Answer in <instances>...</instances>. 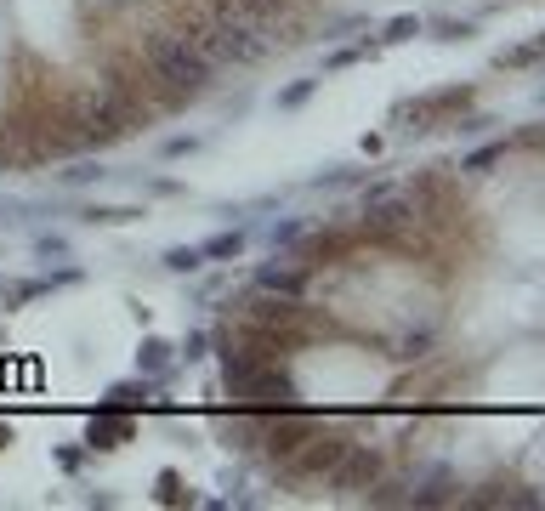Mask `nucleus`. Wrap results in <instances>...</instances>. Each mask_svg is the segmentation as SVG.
Listing matches in <instances>:
<instances>
[{"instance_id": "f257e3e1", "label": "nucleus", "mask_w": 545, "mask_h": 511, "mask_svg": "<svg viewBox=\"0 0 545 511\" xmlns=\"http://www.w3.org/2000/svg\"><path fill=\"white\" fill-rule=\"evenodd\" d=\"M466 108H477V86L455 80V86H438V91H421V97L392 103V108H387V125H392V137L426 142V137H438L443 125L455 120V114H466Z\"/></svg>"}, {"instance_id": "f03ea898", "label": "nucleus", "mask_w": 545, "mask_h": 511, "mask_svg": "<svg viewBox=\"0 0 545 511\" xmlns=\"http://www.w3.org/2000/svg\"><path fill=\"white\" fill-rule=\"evenodd\" d=\"M199 46L211 52L216 69H262V63H273V40L262 35V29H250V23L239 18H211L205 23V35H199Z\"/></svg>"}, {"instance_id": "7ed1b4c3", "label": "nucleus", "mask_w": 545, "mask_h": 511, "mask_svg": "<svg viewBox=\"0 0 545 511\" xmlns=\"http://www.w3.org/2000/svg\"><path fill=\"white\" fill-rule=\"evenodd\" d=\"M398 466V455H392V443H381V438H352L347 443V455L335 460V472L324 477V489L330 494H347V500H364V489L370 483H381V477Z\"/></svg>"}, {"instance_id": "20e7f679", "label": "nucleus", "mask_w": 545, "mask_h": 511, "mask_svg": "<svg viewBox=\"0 0 545 511\" xmlns=\"http://www.w3.org/2000/svg\"><path fill=\"white\" fill-rule=\"evenodd\" d=\"M216 443L228 449V455H239L245 466H256V455H262V415L245 404H228V409H216V421H211Z\"/></svg>"}, {"instance_id": "39448f33", "label": "nucleus", "mask_w": 545, "mask_h": 511, "mask_svg": "<svg viewBox=\"0 0 545 511\" xmlns=\"http://www.w3.org/2000/svg\"><path fill=\"white\" fill-rule=\"evenodd\" d=\"M438 347H443L438 324H421V330L409 324V330H398V335H381V358H392V364H432Z\"/></svg>"}, {"instance_id": "423d86ee", "label": "nucleus", "mask_w": 545, "mask_h": 511, "mask_svg": "<svg viewBox=\"0 0 545 511\" xmlns=\"http://www.w3.org/2000/svg\"><path fill=\"white\" fill-rule=\"evenodd\" d=\"M137 438V415H108V409H97L86 421V449L91 455H114V449H125V443Z\"/></svg>"}, {"instance_id": "0eeeda50", "label": "nucleus", "mask_w": 545, "mask_h": 511, "mask_svg": "<svg viewBox=\"0 0 545 511\" xmlns=\"http://www.w3.org/2000/svg\"><path fill=\"white\" fill-rule=\"evenodd\" d=\"M148 404H154V381L148 375H125V381H114V387L97 398V409H108V415H148Z\"/></svg>"}, {"instance_id": "6e6552de", "label": "nucleus", "mask_w": 545, "mask_h": 511, "mask_svg": "<svg viewBox=\"0 0 545 511\" xmlns=\"http://www.w3.org/2000/svg\"><path fill=\"white\" fill-rule=\"evenodd\" d=\"M182 370V364H176V341H165V335H142L137 341V375H148V381H154V387H171V375Z\"/></svg>"}, {"instance_id": "1a4fd4ad", "label": "nucleus", "mask_w": 545, "mask_h": 511, "mask_svg": "<svg viewBox=\"0 0 545 511\" xmlns=\"http://www.w3.org/2000/svg\"><path fill=\"white\" fill-rule=\"evenodd\" d=\"M250 250V228L245 222H228V228H216L211 239H205V245H199V256H205V267H228V262H239V256H245Z\"/></svg>"}, {"instance_id": "9d476101", "label": "nucleus", "mask_w": 545, "mask_h": 511, "mask_svg": "<svg viewBox=\"0 0 545 511\" xmlns=\"http://www.w3.org/2000/svg\"><path fill=\"white\" fill-rule=\"evenodd\" d=\"M114 177V171H103V159L91 154H69V165L63 171H52V188H63V194H80V188H91V182Z\"/></svg>"}, {"instance_id": "9b49d317", "label": "nucleus", "mask_w": 545, "mask_h": 511, "mask_svg": "<svg viewBox=\"0 0 545 511\" xmlns=\"http://www.w3.org/2000/svg\"><path fill=\"white\" fill-rule=\"evenodd\" d=\"M364 177H370L364 165H347V159H330L324 171H313V177H307V188H313V194H347V188H358Z\"/></svg>"}, {"instance_id": "f8f14e48", "label": "nucleus", "mask_w": 545, "mask_h": 511, "mask_svg": "<svg viewBox=\"0 0 545 511\" xmlns=\"http://www.w3.org/2000/svg\"><path fill=\"white\" fill-rule=\"evenodd\" d=\"M142 216H148V205H80L74 222H86V228H131Z\"/></svg>"}, {"instance_id": "ddd939ff", "label": "nucleus", "mask_w": 545, "mask_h": 511, "mask_svg": "<svg viewBox=\"0 0 545 511\" xmlns=\"http://www.w3.org/2000/svg\"><path fill=\"white\" fill-rule=\"evenodd\" d=\"M506 159H511V137H489L483 148L460 154V171H466V177H489L494 165H506Z\"/></svg>"}, {"instance_id": "4468645a", "label": "nucleus", "mask_w": 545, "mask_h": 511, "mask_svg": "<svg viewBox=\"0 0 545 511\" xmlns=\"http://www.w3.org/2000/svg\"><path fill=\"white\" fill-rule=\"evenodd\" d=\"M421 35L443 40V46H460V40H472V35H477V18H455V12H432Z\"/></svg>"}, {"instance_id": "2eb2a0df", "label": "nucleus", "mask_w": 545, "mask_h": 511, "mask_svg": "<svg viewBox=\"0 0 545 511\" xmlns=\"http://www.w3.org/2000/svg\"><path fill=\"white\" fill-rule=\"evenodd\" d=\"M154 500H159V506H199V494L188 489V477L176 472V466L154 472Z\"/></svg>"}, {"instance_id": "dca6fc26", "label": "nucleus", "mask_w": 545, "mask_h": 511, "mask_svg": "<svg viewBox=\"0 0 545 511\" xmlns=\"http://www.w3.org/2000/svg\"><path fill=\"white\" fill-rule=\"evenodd\" d=\"M381 46H375V35H364V40H335V52H324V69L318 74H341V69H352V63H364V57H375Z\"/></svg>"}, {"instance_id": "f3484780", "label": "nucleus", "mask_w": 545, "mask_h": 511, "mask_svg": "<svg viewBox=\"0 0 545 511\" xmlns=\"http://www.w3.org/2000/svg\"><path fill=\"white\" fill-rule=\"evenodd\" d=\"M358 29H370V18H364V12H335V18H324V12H318V23H313V35L324 40V46L358 35Z\"/></svg>"}, {"instance_id": "a211bd4d", "label": "nucleus", "mask_w": 545, "mask_h": 511, "mask_svg": "<svg viewBox=\"0 0 545 511\" xmlns=\"http://www.w3.org/2000/svg\"><path fill=\"white\" fill-rule=\"evenodd\" d=\"M426 18L421 12H398V18L381 23V35H375V46H409V40H421Z\"/></svg>"}, {"instance_id": "6ab92c4d", "label": "nucleus", "mask_w": 545, "mask_h": 511, "mask_svg": "<svg viewBox=\"0 0 545 511\" xmlns=\"http://www.w3.org/2000/svg\"><path fill=\"white\" fill-rule=\"evenodd\" d=\"M534 63H540V35H528V40H517V46H500V52H494V69H506V74L534 69Z\"/></svg>"}, {"instance_id": "aec40b11", "label": "nucleus", "mask_w": 545, "mask_h": 511, "mask_svg": "<svg viewBox=\"0 0 545 511\" xmlns=\"http://www.w3.org/2000/svg\"><path fill=\"white\" fill-rule=\"evenodd\" d=\"M159 267L176 273V279H194L199 267H205V256H199V245H165L159 250Z\"/></svg>"}, {"instance_id": "412c9836", "label": "nucleus", "mask_w": 545, "mask_h": 511, "mask_svg": "<svg viewBox=\"0 0 545 511\" xmlns=\"http://www.w3.org/2000/svg\"><path fill=\"white\" fill-rule=\"evenodd\" d=\"M318 86H324V74H301V80H290L284 91H273V103H279V108H307Z\"/></svg>"}, {"instance_id": "4be33fe9", "label": "nucleus", "mask_w": 545, "mask_h": 511, "mask_svg": "<svg viewBox=\"0 0 545 511\" xmlns=\"http://www.w3.org/2000/svg\"><path fill=\"white\" fill-rule=\"evenodd\" d=\"M91 460H97V455H91L86 443H57V449H52V466H57L63 477H80Z\"/></svg>"}, {"instance_id": "5701e85b", "label": "nucleus", "mask_w": 545, "mask_h": 511, "mask_svg": "<svg viewBox=\"0 0 545 511\" xmlns=\"http://www.w3.org/2000/svg\"><path fill=\"white\" fill-rule=\"evenodd\" d=\"M205 358H211V330L194 324V330L176 341V364H205Z\"/></svg>"}, {"instance_id": "b1692460", "label": "nucleus", "mask_w": 545, "mask_h": 511, "mask_svg": "<svg viewBox=\"0 0 545 511\" xmlns=\"http://www.w3.org/2000/svg\"><path fill=\"white\" fill-rule=\"evenodd\" d=\"M301 233H307L301 216H279V222H267V250H296Z\"/></svg>"}, {"instance_id": "393cba45", "label": "nucleus", "mask_w": 545, "mask_h": 511, "mask_svg": "<svg viewBox=\"0 0 545 511\" xmlns=\"http://www.w3.org/2000/svg\"><path fill=\"white\" fill-rule=\"evenodd\" d=\"M35 256H40V262H69V256H74L69 233H35Z\"/></svg>"}, {"instance_id": "a878e982", "label": "nucleus", "mask_w": 545, "mask_h": 511, "mask_svg": "<svg viewBox=\"0 0 545 511\" xmlns=\"http://www.w3.org/2000/svg\"><path fill=\"white\" fill-rule=\"evenodd\" d=\"M199 148H205V137H194V131H176V137L159 142V159H188V154H199Z\"/></svg>"}, {"instance_id": "bb28decb", "label": "nucleus", "mask_w": 545, "mask_h": 511, "mask_svg": "<svg viewBox=\"0 0 545 511\" xmlns=\"http://www.w3.org/2000/svg\"><path fill=\"white\" fill-rule=\"evenodd\" d=\"M86 279V267L80 262H69V267H57V273H46V284H52V290H69V284H80Z\"/></svg>"}, {"instance_id": "cd10ccee", "label": "nucleus", "mask_w": 545, "mask_h": 511, "mask_svg": "<svg viewBox=\"0 0 545 511\" xmlns=\"http://www.w3.org/2000/svg\"><path fill=\"white\" fill-rule=\"evenodd\" d=\"M148 194L154 199H176V194H188V188H182L176 177H148Z\"/></svg>"}, {"instance_id": "c85d7f7f", "label": "nucleus", "mask_w": 545, "mask_h": 511, "mask_svg": "<svg viewBox=\"0 0 545 511\" xmlns=\"http://www.w3.org/2000/svg\"><path fill=\"white\" fill-rule=\"evenodd\" d=\"M222 114H228V120H245V114H250V91H239V97H228V103H222Z\"/></svg>"}, {"instance_id": "c756f323", "label": "nucleus", "mask_w": 545, "mask_h": 511, "mask_svg": "<svg viewBox=\"0 0 545 511\" xmlns=\"http://www.w3.org/2000/svg\"><path fill=\"white\" fill-rule=\"evenodd\" d=\"M222 290H228V279L216 273V279H205V284H199V290H194V301H216V296H222Z\"/></svg>"}]
</instances>
